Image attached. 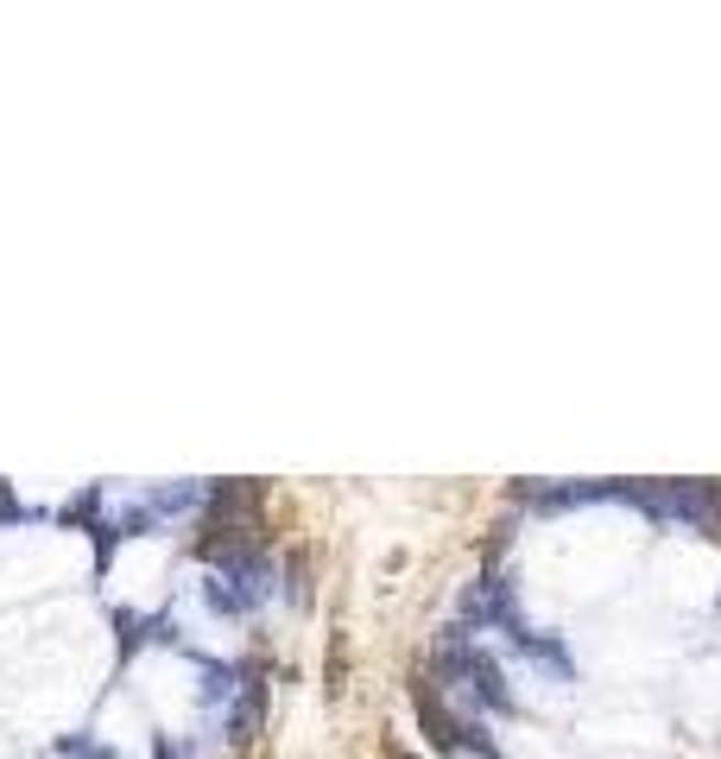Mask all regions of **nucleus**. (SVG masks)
Returning <instances> with one entry per match:
<instances>
[{
	"label": "nucleus",
	"instance_id": "f257e3e1",
	"mask_svg": "<svg viewBox=\"0 0 721 759\" xmlns=\"http://www.w3.org/2000/svg\"><path fill=\"white\" fill-rule=\"evenodd\" d=\"M437 678H456V683L468 690V696H475V703H488V708H507V703H513V690H507V678H500V664H493L488 652H475L463 627L443 639V652H437Z\"/></svg>",
	"mask_w": 721,
	"mask_h": 759
},
{
	"label": "nucleus",
	"instance_id": "f03ea898",
	"mask_svg": "<svg viewBox=\"0 0 721 759\" xmlns=\"http://www.w3.org/2000/svg\"><path fill=\"white\" fill-rule=\"evenodd\" d=\"M633 501H640L652 519H684V526H696V531H709L721 513L709 481H658V487H640Z\"/></svg>",
	"mask_w": 721,
	"mask_h": 759
},
{
	"label": "nucleus",
	"instance_id": "7ed1b4c3",
	"mask_svg": "<svg viewBox=\"0 0 721 759\" xmlns=\"http://www.w3.org/2000/svg\"><path fill=\"white\" fill-rule=\"evenodd\" d=\"M468 620H493V627H507L513 639H525V627H519V614H513V595H507V582L500 576H481L475 588H468V602H463Z\"/></svg>",
	"mask_w": 721,
	"mask_h": 759
},
{
	"label": "nucleus",
	"instance_id": "20e7f679",
	"mask_svg": "<svg viewBox=\"0 0 721 759\" xmlns=\"http://www.w3.org/2000/svg\"><path fill=\"white\" fill-rule=\"evenodd\" d=\"M266 722V683H241V703L229 708V740H254Z\"/></svg>",
	"mask_w": 721,
	"mask_h": 759
},
{
	"label": "nucleus",
	"instance_id": "39448f33",
	"mask_svg": "<svg viewBox=\"0 0 721 759\" xmlns=\"http://www.w3.org/2000/svg\"><path fill=\"white\" fill-rule=\"evenodd\" d=\"M418 722L437 734V747H456V740H463V722H456V715L431 696V683H418Z\"/></svg>",
	"mask_w": 721,
	"mask_h": 759
},
{
	"label": "nucleus",
	"instance_id": "423d86ee",
	"mask_svg": "<svg viewBox=\"0 0 721 759\" xmlns=\"http://www.w3.org/2000/svg\"><path fill=\"white\" fill-rule=\"evenodd\" d=\"M203 602L215 607V614H247V607H241V595H234L222 576H209V582H203Z\"/></svg>",
	"mask_w": 721,
	"mask_h": 759
},
{
	"label": "nucleus",
	"instance_id": "0eeeda50",
	"mask_svg": "<svg viewBox=\"0 0 721 759\" xmlns=\"http://www.w3.org/2000/svg\"><path fill=\"white\" fill-rule=\"evenodd\" d=\"M387 759H418V754H387Z\"/></svg>",
	"mask_w": 721,
	"mask_h": 759
},
{
	"label": "nucleus",
	"instance_id": "6e6552de",
	"mask_svg": "<svg viewBox=\"0 0 721 759\" xmlns=\"http://www.w3.org/2000/svg\"><path fill=\"white\" fill-rule=\"evenodd\" d=\"M158 759H171V747H158Z\"/></svg>",
	"mask_w": 721,
	"mask_h": 759
}]
</instances>
